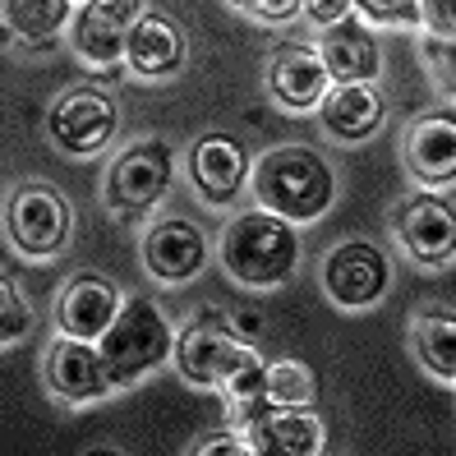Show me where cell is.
<instances>
[{"instance_id": "obj_24", "label": "cell", "mask_w": 456, "mask_h": 456, "mask_svg": "<svg viewBox=\"0 0 456 456\" xmlns=\"http://www.w3.org/2000/svg\"><path fill=\"white\" fill-rule=\"evenodd\" d=\"M355 14L364 23H373V28H401V33L424 28L419 0H355Z\"/></svg>"}, {"instance_id": "obj_16", "label": "cell", "mask_w": 456, "mask_h": 456, "mask_svg": "<svg viewBox=\"0 0 456 456\" xmlns=\"http://www.w3.org/2000/svg\"><path fill=\"white\" fill-rule=\"evenodd\" d=\"M120 305H125V295L116 281H106L102 273H74L61 286L56 328L69 337H84V341H102V332L116 323Z\"/></svg>"}, {"instance_id": "obj_19", "label": "cell", "mask_w": 456, "mask_h": 456, "mask_svg": "<svg viewBox=\"0 0 456 456\" xmlns=\"http://www.w3.org/2000/svg\"><path fill=\"white\" fill-rule=\"evenodd\" d=\"M245 434L258 456H318L328 447L323 419L314 415V406H267L245 424Z\"/></svg>"}, {"instance_id": "obj_26", "label": "cell", "mask_w": 456, "mask_h": 456, "mask_svg": "<svg viewBox=\"0 0 456 456\" xmlns=\"http://www.w3.org/2000/svg\"><path fill=\"white\" fill-rule=\"evenodd\" d=\"M424 65L447 102H456V37H424Z\"/></svg>"}, {"instance_id": "obj_22", "label": "cell", "mask_w": 456, "mask_h": 456, "mask_svg": "<svg viewBox=\"0 0 456 456\" xmlns=\"http://www.w3.org/2000/svg\"><path fill=\"white\" fill-rule=\"evenodd\" d=\"M74 10V0H5V28L19 42L46 46L61 37V28H69Z\"/></svg>"}, {"instance_id": "obj_17", "label": "cell", "mask_w": 456, "mask_h": 456, "mask_svg": "<svg viewBox=\"0 0 456 456\" xmlns=\"http://www.w3.org/2000/svg\"><path fill=\"white\" fill-rule=\"evenodd\" d=\"M318 56H323L332 84H373L383 74V42L373 33V23H364L360 14L323 28Z\"/></svg>"}, {"instance_id": "obj_8", "label": "cell", "mask_w": 456, "mask_h": 456, "mask_svg": "<svg viewBox=\"0 0 456 456\" xmlns=\"http://www.w3.org/2000/svg\"><path fill=\"white\" fill-rule=\"evenodd\" d=\"M116 125H120V111L111 93L93 84L65 88L46 111V134L65 157H97L102 148H111Z\"/></svg>"}, {"instance_id": "obj_1", "label": "cell", "mask_w": 456, "mask_h": 456, "mask_svg": "<svg viewBox=\"0 0 456 456\" xmlns=\"http://www.w3.org/2000/svg\"><path fill=\"white\" fill-rule=\"evenodd\" d=\"M249 190L258 208L277 212L286 222H318L337 203V171L314 148L281 143V148H267L254 162Z\"/></svg>"}, {"instance_id": "obj_18", "label": "cell", "mask_w": 456, "mask_h": 456, "mask_svg": "<svg viewBox=\"0 0 456 456\" xmlns=\"http://www.w3.org/2000/svg\"><path fill=\"white\" fill-rule=\"evenodd\" d=\"M314 116L337 143H369L387 120V102L373 84H332Z\"/></svg>"}, {"instance_id": "obj_5", "label": "cell", "mask_w": 456, "mask_h": 456, "mask_svg": "<svg viewBox=\"0 0 456 456\" xmlns=\"http://www.w3.org/2000/svg\"><path fill=\"white\" fill-rule=\"evenodd\" d=\"M245 337L235 332V318L222 309H199L184 318V328L175 332V369L190 387H226L231 369L245 355Z\"/></svg>"}, {"instance_id": "obj_2", "label": "cell", "mask_w": 456, "mask_h": 456, "mask_svg": "<svg viewBox=\"0 0 456 456\" xmlns=\"http://www.w3.org/2000/svg\"><path fill=\"white\" fill-rule=\"evenodd\" d=\"M226 277L245 290H277L295 277L300 267V235L295 222L277 217L267 208H249L222 231V249H217Z\"/></svg>"}, {"instance_id": "obj_4", "label": "cell", "mask_w": 456, "mask_h": 456, "mask_svg": "<svg viewBox=\"0 0 456 456\" xmlns=\"http://www.w3.org/2000/svg\"><path fill=\"white\" fill-rule=\"evenodd\" d=\"M171 180H175L171 143L167 139H139V143H129L111 157L106 180H102V203L111 217L134 222L167 199Z\"/></svg>"}, {"instance_id": "obj_28", "label": "cell", "mask_w": 456, "mask_h": 456, "mask_svg": "<svg viewBox=\"0 0 456 456\" xmlns=\"http://www.w3.org/2000/svg\"><path fill=\"white\" fill-rule=\"evenodd\" d=\"M190 452H199V456H208V452H222V456H254V443H249V434L240 424H226V428H212V434H203Z\"/></svg>"}, {"instance_id": "obj_21", "label": "cell", "mask_w": 456, "mask_h": 456, "mask_svg": "<svg viewBox=\"0 0 456 456\" xmlns=\"http://www.w3.org/2000/svg\"><path fill=\"white\" fill-rule=\"evenodd\" d=\"M411 351L438 383H456V314L419 309L411 318Z\"/></svg>"}, {"instance_id": "obj_11", "label": "cell", "mask_w": 456, "mask_h": 456, "mask_svg": "<svg viewBox=\"0 0 456 456\" xmlns=\"http://www.w3.org/2000/svg\"><path fill=\"white\" fill-rule=\"evenodd\" d=\"M42 373H46L51 396H61L65 406H93L106 392H116L111 373H106V360H102V346L84 341V337H69V332H61L46 346Z\"/></svg>"}, {"instance_id": "obj_29", "label": "cell", "mask_w": 456, "mask_h": 456, "mask_svg": "<svg viewBox=\"0 0 456 456\" xmlns=\"http://www.w3.org/2000/svg\"><path fill=\"white\" fill-rule=\"evenodd\" d=\"M424 37H456V0H419Z\"/></svg>"}, {"instance_id": "obj_27", "label": "cell", "mask_w": 456, "mask_h": 456, "mask_svg": "<svg viewBox=\"0 0 456 456\" xmlns=\"http://www.w3.org/2000/svg\"><path fill=\"white\" fill-rule=\"evenodd\" d=\"M226 5L254 23H290L305 14V0H226Z\"/></svg>"}, {"instance_id": "obj_13", "label": "cell", "mask_w": 456, "mask_h": 456, "mask_svg": "<svg viewBox=\"0 0 456 456\" xmlns=\"http://www.w3.org/2000/svg\"><path fill=\"white\" fill-rule=\"evenodd\" d=\"M332 88V74L318 56V46L286 42L267 56V97H273L286 116H309L318 111L323 93Z\"/></svg>"}, {"instance_id": "obj_6", "label": "cell", "mask_w": 456, "mask_h": 456, "mask_svg": "<svg viewBox=\"0 0 456 456\" xmlns=\"http://www.w3.org/2000/svg\"><path fill=\"white\" fill-rule=\"evenodd\" d=\"M74 212L56 184L23 180L5 199V235L23 258H56L69 240Z\"/></svg>"}, {"instance_id": "obj_23", "label": "cell", "mask_w": 456, "mask_h": 456, "mask_svg": "<svg viewBox=\"0 0 456 456\" xmlns=\"http://www.w3.org/2000/svg\"><path fill=\"white\" fill-rule=\"evenodd\" d=\"M267 401H273V406H314L318 401V373L295 355L267 360Z\"/></svg>"}, {"instance_id": "obj_20", "label": "cell", "mask_w": 456, "mask_h": 456, "mask_svg": "<svg viewBox=\"0 0 456 456\" xmlns=\"http://www.w3.org/2000/svg\"><path fill=\"white\" fill-rule=\"evenodd\" d=\"M184 28L162 14V10H143V19L134 23L129 33V46H125V65L134 78H175L184 69Z\"/></svg>"}, {"instance_id": "obj_15", "label": "cell", "mask_w": 456, "mask_h": 456, "mask_svg": "<svg viewBox=\"0 0 456 456\" xmlns=\"http://www.w3.org/2000/svg\"><path fill=\"white\" fill-rule=\"evenodd\" d=\"M143 267L152 281L162 286H184L194 281L203 267H208V240L194 222H180V217H162L152 222L143 235Z\"/></svg>"}, {"instance_id": "obj_7", "label": "cell", "mask_w": 456, "mask_h": 456, "mask_svg": "<svg viewBox=\"0 0 456 456\" xmlns=\"http://www.w3.org/2000/svg\"><path fill=\"white\" fill-rule=\"evenodd\" d=\"M392 240L411 263L419 267H447L456 263V208L434 190H415L387 212Z\"/></svg>"}, {"instance_id": "obj_3", "label": "cell", "mask_w": 456, "mask_h": 456, "mask_svg": "<svg viewBox=\"0 0 456 456\" xmlns=\"http://www.w3.org/2000/svg\"><path fill=\"white\" fill-rule=\"evenodd\" d=\"M175 332L167 309L148 300V295H125V305L116 314V323L102 332V360L111 373L116 387H134L143 383L152 369H162L167 360H175Z\"/></svg>"}, {"instance_id": "obj_25", "label": "cell", "mask_w": 456, "mask_h": 456, "mask_svg": "<svg viewBox=\"0 0 456 456\" xmlns=\"http://www.w3.org/2000/svg\"><path fill=\"white\" fill-rule=\"evenodd\" d=\"M33 332V305H28V295H23L10 277L0 281V346H19L23 337Z\"/></svg>"}, {"instance_id": "obj_30", "label": "cell", "mask_w": 456, "mask_h": 456, "mask_svg": "<svg viewBox=\"0 0 456 456\" xmlns=\"http://www.w3.org/2000/svg\"><path fill=\"white\" fill-rule=\"evenodd\" d=\"M351 14H355V0H305V19L318 23V28H332V23Z\"/></svg>"}, {"instance_id": "obj_9", "label": "cell", "mask_w": 456, "mask_h": 456, "mask_svg": "<svg viewBox=\"0 0 456 456\" xmlns=\"http://www.w3.org/2000/svg\"><path fill=\"white\" fill-rule=\"evenodd\" d=\"M323 295L337 309H373L392 286V263L369 240H341L323 258Z\"/></svg>"}, {"instance_id": "obj_12", "label": "cell", "mask_w": 456, "mask_h": 456, "mask_svg": "<svg viewBox=\"0 0 456 456\" xmlns=\"http://www.w3.org/2000/svg\"><path fill=\"white\" fill-rule=\"evenodd\" d=\"M401 162L419 190L456 184V111H419L401 134Z\"/></svg>"}, {"instance_id": "obj_10", "label": "cell", "mask_w": 456, "mask_h": 456, "mask_svg": "<svg viewBox=\"0 0 456 456\" xmlns=\"http://www.w3.org/2000/svg\"><path fill=\"white\" fill-rule=\"evenodd\" d=\"M139 19H143V0H78V10L69 19L74 56L93 69L125 65V46Z\"/></svg>"}, {"instance_id": "obj_14", "label": "cell", "mask_w": 456, "mask_h": 456, "mask_svg": "<svg viewBox=\"0 0 456 456\" xmlns=\"http://www.w3.org/2000/svg\"><path fill=\"white\" fill-rule=\"evenodd\" d=\"M249 175H254V162L245 143L231 139V134H203L190 148V180L208 208H231L240 190H249Z\"/></svg>"}]
</instances>
